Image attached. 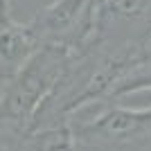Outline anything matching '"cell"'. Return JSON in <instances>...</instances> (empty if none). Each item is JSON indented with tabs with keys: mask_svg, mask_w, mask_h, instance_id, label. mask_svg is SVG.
Listing matches in <instances>:
<instances>
[{
	"mask_svg": "<svg viewBox=\"0 0 151 151\" xmlns=\"http://www.w3.org/2000/svg\"><path fill=\"white\" fill-rule=\"evenodd\" d=\"M70 52L41 45L0 93V145L12 147L32 129L68 65Z\"/></svg>",
	"mask_w": 151,
	"mask_h": 151,
	"instance_id": "6da1fadb",
	"label": "cell"
},
{
	"mask_svg": "<svg viewBox=\"0 0 151 151\" xmlns=\"http://www.w3.org/2000/svg\"><path fill=\"white\" fill-rule=\"evenodd\" d=\"M68 126L77 151H151V108L95 99L72 111Z\"/></svg>",
	"mask_w": 151,
	"mask_h": 151,
	"instance_id": "7a4b0ae2",
	"label": "cell"
},
{
	"mask_svg": "<svg viewBox=\"0 0 151 151\" xmlns=\"http://www.w3.org/2000/svg\"><path fill=\"white\" fill-rule=\"evenodd\" d=\"M41 45L77 54L93 45L95 0H45L27 18Z\"/></svg>",
	"mask_w": 151,
	"mask_h": 151,
	"instance_id": "3957f363",
	"label": "cell"
},
{
	"mask_svg": "<svg viewBox=\"0 0 151 151\" xmlns=\"http://www.w3.org/2000/svg\"><path fill=\"white\" fill-rule=\"evenodd\" d=\"M149 29L151 0H95V45H145Z\"/></svg>",
	"mask_w": 151,
	"mask_h": 151,
	"instance_id": "277c9868",
	"label": "cell"
},
{
	"mask_svg": "<svg viewBox=\"0 0 151 151\" xmlns=\"http://www.w3.org/2000/svg\"><path fill=\"white\" fill-rule=\"evenodd\" d=\"M38 47L41 41L27 18H16V16L2 18L0 20V79L9 81Z\"/></svg>",
	"mask_w": 151,
	"mask_h": 151,
	"instance_id": "5b68a950",
	"label": "cell"
},
{
	"mask_svg": "<svg viewBox=\"0 0 151 151\" xmlns=\"http://www.w3.org/2000/svg\"><path fill=\"white\" fill-rule=\"evenodd\" d=\"M9 151H77L68 122L27 131L18 142L7 147Z\"/></svg>",
	"mask_w": 151,
	"mask_h": 151,
	"instance_id": "8992f818",
	"label": "cell"
},
{
	"mask_svg": "<svg viewBox=\"0 0 151 151\" xmlns=\"http://www.w3.org/2000/svg\"><path fill=\"white\" fill-rule=\"evenodd\" d=\"M142 90H151V54L147 50L142 54V59L115 83V88L111 90L106 99H120V97L142 93Z\"/></svg>",
	"mask_w": 151,
	"mask_h": 151,
	"instance_id": "52a82bcc",
	"label": "cell"
},
{
	"mask_svg": "<svg viewBox=\"0 0 151 151\" xmlns=\"http://www.w3.org/2000/svg\"><path fill=\"white\" fill-rule=\"evenodd\" d=\"M14 16L12 14V0H0V20Z\"/></svg>",
	"mask_w": 151,
	"mask_h": 151,
	"instance_id": "ba28073f",
	"label": "cell"
},
{
	"mask_svg": "<svg viewBox=\"0 0 151 151\" xmlns=\"http://www.w3.org/2000/svg\"><path fill=\"white\" fill-rule=\"evenodd\" d=\"M5 83H7V81H2V79H0V93H2V88H5Z\"/></svg>",
	"mask_w": 151,
	"mask_h": 151,
	"instance_id": "9c48e42d",
	"label": "cell"
},
{
	"mask_svg": "<svg viewBox=\"0 0 151 151\" xmlns=\"http://www.w3.org/2000/svg\"><path fill=\"white\" fill-rule=\"evenodd\" d=\"M0 151H9V149H7V147H2V145H0Z\"/></svg>",
	"mask_w": 151,
	"mask_h": 151,
	"instance_id": "30bf717a",
	"label": "cell"
}]
</instances>
